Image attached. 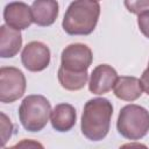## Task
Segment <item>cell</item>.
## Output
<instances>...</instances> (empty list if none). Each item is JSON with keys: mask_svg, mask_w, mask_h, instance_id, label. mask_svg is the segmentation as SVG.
Segmentation results:
<instances>
[{"mask_svg": "<svg viewBox=\"0 0 149 149\" xmlns=\"http://www.w3.org/2000/svg\"><path fill=\"white\" fill-rule=\"evenodd\" d=\"M113 105L106 98H93L84 105L80 129L90 141H101L106 137L111 127Z\"/></svg>", "mask_w": 149, "mask_h": 149, "instance_id": "1", "label": "cell"}, {"mask_svg": "<svg viewBox=\"0 0 149 149\" xmlns=\"http://www.w3.org/2000/svg\"><path fill=\"white\" fill-rule=\"evenodd\" d=\"M100 3L94 0L72 1L65 10L62 27L69 35H90L97 27Z\"/></svg>", "mask_w": 149, "mask_h": 149, "instance_id": "2", "label": "cell"}, {"mask_svg": "<svg viewBox=\"0 0 149 149\" xmlns=\"http://www.w3.org/2000/svg\"><path fill=\"white\" fill-rule=\"evenodd\" d=\"M51 111V105L44 95L30 94L19 107V120L26 130L40 132L47 126Z\"/></svg>", "mask_w": 149, "mask_h": 149, "instance_id": "3", "label": "cell"}, {"mask_svg": "<svg viewBox=\"0 0 149 149\" xmlns=\"http://www.w3.org/2000/svg\"><path fill=\"white\" fill-rule=\"evenodd\" d=\"M116 129L119 134L128 140H140L149 132V112L135 104H129L120 109Z\"/></svg>", "mask_w": 149, "mask_h": 149, "instance_id": "4", "label": "cell"}, {"mask_svg": "<svg viewBox=\"0 0 149 149\" xmlns=\"http://www.w3.org/2000/svg\"><path fill=\"white\" fill-rule=\"evenodd\" d=\"M27 80L23 72L14 66H2L0 69V101L10 104L23 97Z\"/></svg>", "mask_w": 149, "mask_h": 149, "instance_id": "5", "label": "cell"}, {"mask_svg": "<svg viewBox=\"0 0 149 149\" xmlns=\"http://www.w3.org/2000/svg\"><path fill=\"white\" fill-rule=\"evenodd\" d=\"M93 54L88 45L84 43H72L65 47L61 55V68L76 73L87 72L92 64Z\"/></svg>", "mask_w": 149, "mask_h": 149, "instance_id": "6", "label": "cell"}, {"mask_svg": "<svg viewBox=\"0 0 149 149\" xmlns=\"http://www.w3.org/2000/svg\"><path fill=\"white\" fill-rule=\"evenodd\" d=\"M51 54L47 44L40 41L29 42L21 52L22 65L31 72H40L50 64Z\"/></svg>", "mask_w": 149, "mask_h": 149, "instance_id": "7", "label": "cell"}, {"mask_svg": "<svg viewBox=\"0 0 149 149\" xmlns=\"http://www.w3.org/2000/svg\"><path fill=\"white\" fill-rule=\"evenodd\" d=\"M118 78L119 76L114 68L108 64H99L91 72L88 90L93 94H105L114 87Z\"/></svg>", "mask_w": 149, "mask_h": 149, "instance_id": "8", "label": "cell"}, {"mask_svg": "<svg viewBox=\"0 0 149 149\" xmlns=\"http://www.w3.org/2000/svg\"><path fill=\"white\" fill-rule=\"evenodd\" d=\"M5 24L16 30L27 29L33 23L31 6L22 1H14L6 5L3 9Z\"/></svg>", "mask_w": 149, "mask_h": 149, "instance_id": "9", "label": "cell"}, {"mask_svg": "<svg viewBox=\"0 0 149 149\" xmlns=\"http://www.w3.org/2000/svg\"><path fill=\"white\" fill-rule=\"evenodd\" d=\"M59 13V6L54 0H36L31 3L33 22L40 27L54 24Z\"/></svg>", "mask_w": 149, "mask_h": 149, "instance_id": "10", "label": "cell"}, {"mask_svg": "<svg viewBox=\"0 0 149 149\" xmlns=\"http://www.w3.org/2000/svg\"><path fill=\"white\" fill-rule=\"evenodd\" d=\"M77 121L76 108L71 104H58L54 107L50 115V122L55 130L59 133L71 130Z\"/></svg>", "mask_w": 149, "mask_h": 149, "instance_id": "11", "label": "cell"}, {"mask_svg": "<svg viewBox=\"0 0 149 149\" xmlns=\"http://www.w3.org/2000/svg\"><path fill=\"white\" fill-rule=\"evenodd\" d=\"M22 47V35L20 30L2 24L0 27V57L12 58L16 56Z\"/></svg>", "mask_w": 149, "mask_h": 149, "instance_id": "12", "label": "cell"}, {"mask_svg": "<svg viewBox=\"0 0 149 149\" xmlns=\"http://www.w3.org/2000/svg\"><path fill=\"white\" fill-rule=\"evenodd\" d=\"M113 92L118 99L132 102L142 95L143 90L139 78L134 76H121L118 78Z\"/></svg>", "mask_w": 149, "mask_h": 149, "instance_id": "13", "label": "cell"}, {"mask_svg": "<svg viewBox=\"0 0 149 149\" xmlns=\"http://www.w3.org/2000/svg\"><path fill=\"white\" fill-rule=\"evenodd\" d=\"M58 81L61 86L68 91H79L81 90L88 79V73L83 72V73H76V72H70L59 66L58 72Z\"/></svg>", "mask_w": 149, "mask_h": 149, "instance_id": "14", "label": "cell"}, {"mask_svg": "<svg viewBox=\"0 0 149 149\" xmlns=\"http://www.w3.org/2000/svg\"><path fill=\"white\" fill-rule=\"evenodd\" d=\"M126 8L133 14H142L149 10V0H137V1H125Z\"/></svg>", "mask_w": 149, "mask_h": 149, "instance_id": "15", "label": "cell"}, {"mask_svg": "<svg viewBox=\"0 0 149 149\" xmlns=\"http://www.w3.org/2000/svg\"><path fill=\"white\" fill-rule=\"evenodd\" d=\"M1 144L2 147H5L6 142L9 140V137L12 136V133H13V125L10 122V120L7 118V115L1 112Z\"/></svg>", "mask_w": 149, "mask_h": 149, "instance_id": "16", "label": "cell"}, {"mask_svg": "<svg viewBox=\"0 0 149 149\" xmlns=\"http://www.w3.org/2000/svg\"><path fill=\"white\" fill-rule=\"evenodd\" d=\"M3 149H44L43 144L36 140H30V139H23L15 143L14 146H10L8 148Z\"/></svg>", "mask_w": 149, "mask_h": 149, "instance_id": "17", "label": "cell"}, {"mask_svg": "<svg viewBox=\"0 0 149 149\" xmlns=\"http://www.w3.org/2000/svg\"><path fill=\"white\" fill-rule=\"evenodd\" d=\"M137 26H139L140 31L147 38H149V10L137 16Z\"/></svg>", "mask_w": 149, "mask_h": 149, "instance_id": "18", "label": "cell"}, {"mask_svg": "<svg viewBox=\"0 0 149 149\" xmlns=\"http://www.w3.org/2000/svg\"><path fill=\"white\" fill-rule=\"evenodd\" d=\"M140 83H141V86H142L143 92H146V93L149 95V65H148V68L142 72Z\"/></svg>", "mask_w": 149, "mask_h": 149, "instance_id": "19", "label": "cell"}, {"mask_svg": "<svg viewBox=\"0 0 149 149\" xmlns=\"http://www.w3.org/2000/svg\"><path fill=\"white\" fill-rule=\"evenodd\" d=\"M119 149H149L146 144L143 143H139V142H129V143H125L122 144Z\"/></svg>", "mask_w": 149, "mask_h": 149, "instance_id": "20", "label": "cell"}, {"mask_svg": "<svg viewBox=\"0 0 149 149\" xmlns=\"http://www.w3.org/2000/svg\"><path fill=\"white\" fill-rule=\"evenodd\" d=\"M148 65H149V64H148Z\"/></svg>", "mask_w": 149, "mask_h": 149, "instance_id": "21", "label": "cell"}]
</instances>
